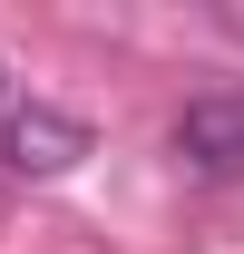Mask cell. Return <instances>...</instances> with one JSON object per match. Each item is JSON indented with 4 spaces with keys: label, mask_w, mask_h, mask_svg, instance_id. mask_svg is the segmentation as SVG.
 Segmentation results:
<instances>
[{
    "label": "cell",
    "mask_w": 244,
    "mask_h": 254,
    "mask_svg": "<svg viewBox=\"0 0 244 254\" xmlns=\"http://www.w3.org/2000/svg\"><path fill=\"white\" fill-rule=\"evenodd\" d=\"M88 157V118H68V108H10V127H0V166L10 176H59V166Z\"/></svg>",
    "instance_id": "1"
},
{
    "label": "cell",
    "mask_w": 244,
    "mask_h": 254,
    "mask_svg": "<svg viewBox=\"0 0 244 254\" xmlns=\"http://www.w3.org/2000/svg\"><path fill=\"white\" fill-rule=\"evenodd\" d=\"M166 137L195 176H244V98H185Z\"/></svg>",
    "instance_id": "2"
},
{
    "label": "cell",
    "mask_w": 244,
    "mask_h": 254,
    "mask_svg": "<svg viewBox=\"0 0 244 254\" xmlns=\"http://www.w3.org/2000/svg\"><path fill=\"white\" fill-rule=\"evenodd\" d=\"M215 30H225V39H244V0H215Z\"/></svg>",
    "instance_id": "3"
}]
</instances>
